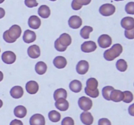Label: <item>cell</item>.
Returning <instances> with one entry per match:
<instances>
[{
    "label": "cell",
    "instance_id": "6da1fadb",
    "mask_svg": "<svg viewBox=\"0 0 134 125\" xmlns=\"http://www.w3.org/2000/svg\"><path fill=\"white\" fill-rule=\"evenodd\" d=\"M22 34V29L18 25H13L9 30L3 33V38L4 40L8 43H13L16 41L17 39Z\"/></svg>",
    "mask_w": 134,
    "mask_h": 125
},
{
    "label": "cell",
    "instance_id": "74e56055",
    "mask_svg": "<svg viewBox=\"0 0 134 125\" xmlns=\"http://www.w3.org/2000/svg\"><path fill=\"white\" fill-rule=\"evenodd\" d=\"M124 35L128 39H134V29L131 30H126L124 31Z\"/></svg>",
    "mask_w": 134,
    "mask_h": 125
},
{
    "label": "cell",
    "instance_id": "7dc6e473",
    "mask_svg": "<svg viewBox=\"0 0 134 125\" xmlns=\"http://www.w3.org/2000/svg\"><path fill=\"white\" fill-rule=\"evenodd\" d=\"M4 1H5V0H0V4L2 3H3Z\"/></svg>",
    "mask_w": 134,
    "mask_h": 125
},
{
    "label": "cell",
    "instance_id": "681fc988",
    "mask_svg": "<svg viewBox=\"0 0 134 125\" xmlns=\"http://www.w3.org/2000/svg\"><path fill=\"white\" fill-rule=\"evenodd\" d=\"M49 1H56V0H49Z\"/></svg>",
    "mask_w": 134,
    "mask_h": 125
},
{
    "label": "cell",
    "instance_id": "83f0119b",
    "mask_svg": "<svg viewBox=\"0 0 134 125\" xmlns=\"http://www.w3.org/2000/svg\"><path fill=\"white\" fill-rule=\"evenodd\" d=\"M48 118L53 122H58L61 120V114L56 110H52L48 113Z\"/></svg>",
    "mask_w": 134,
    "mask_h": 125
},
{
    "label": "cell",
    "instance_id": "8d00e7d4",
    "mask_svg": "<svg viewBox=\"0 0 134 125\" xmlns=\"http://www.w3.org/2000/svg\"><path fill=\"white\" fill-rule=\"evenodd\" d=\"M24 3L29 8L35 7L38 5V3L36 0H25Z\"/></svg>",
    "mask_w": 134,
    "mask_h": 125
},
{
    "label": "cell",
    "instance_id": "bcb514c9",
    "mask_svg": "<svg viewBox=\"0 0 134 125\" xmlns=\"http://www.w3.org/2000/svg\"><path fill=\"white\" fill-rule=\"evenodd\" d=\"M3 101L1 100V99H0V108H1V107L3 106Z\"/></svg>",
    "mask_w": 134,
    "mask_h": 125
},
{
    "label": "cell",
    "instance_id": "4dcf8cb0",
    "mask_svg": "<svg viewBox=\"0 0 134 125\" xmlns=\"http://www.w3.org/2000/svg\"><path fill=\"white\" fill-rule=\"evenodd\" d=\"M116 67L118 70L120 72H125L128 68V64L125 60L120 59L117 61L116 63Z\"/></svg>",
    "mask_w": 134,
    "mask_h": 125
},
{
    "label": "cell",
    "instance_id": "f907efd6",
    "mask_svg": "<svg viewBox=\"0 0 134 125\" xmlns=\"http://www.w3.org/2000/svg\"><path fill=\"white\" fill-rule=\"evenodd\" d=\"M0 52H1V49H0Z\"/></svg>",
    "mask_w": 134,
    "mask_h": 125
},
{
    "label": "cell",
    "instance_id": "7c38bea8",
    "mask_svg": "<svg viewBox=\"0 0 134 125\" xmlns=\"http://www.w3.org/2000/svg\"><path fill=\"white\" fill-rule=\"evenodd\" d=\"M55 106L61 111H65L69 109V104L68 100L64 98H60L56 100V102L54 104Z\"/></svg>",
    "mask_w": 134,
    "mask_h": 125
},
{
    "label": "cell",
    "instance_id": "52a82bcc",
    "mask_svg": "<svg viewBox=\"0 0 134 125\" xmlns=\"http://www.w3.org/2000/svg\"><path fill=\"white\" fill-rule=\"evenodd\" d=\"M69 26L72 29H79L82 24V20L81 17L77 15H73L69 18L68 20Z\"/></svg>",
    "mask_w": 134,
    "mask_h": 125
},
{
    "label": "cell",
    "instance_id": "d6a6232c",
    "mask_svg": "<svg viewBox=\"0 0 134 125\" xmlns=\"http://www.w3.org/2000/svg\"><path fill=\"white\" fill-rule=\"evenodd\" d=\"M125 10L128 14H134V2H129L125 7Z\"/></svg>",
    "mask_w": 134,
    "mask_h": 125
},
{
    "label": "cell",
    "instance_id": "7402d4cb",
    "mask_svg": "<svg viewBox=\"0 0 134 125\" xmlns=\"http://www.w3.org/2000/svg\"><path fill=\"white\" fill-rule=\"evenodd\" d=\"M82 83L80 82L79 80L77 79H74V80L71 81L69 83V89L71 91L75 93H78L80 92L82 90Z\"/></svg>",
    "mask_w": 134,
    "mask_h": 125
},
{
    "label": "cell",
    "instance_id": "30bf717a",
    "mask_svg": "<svg viewBox=\"0 0 134 125\" xmlns=\"http://www.w3.org/2000/svg\"><path fill=\"white\" fill-rule=\"evenodd\" d=\"M81 50L85 53H90L93 52L96 49L97 45L94 41H86L84 42L81 45Z\"/></svg>",
    "mask_w": 134,
    "mask_h": 125
},
{
    "label": "cell",
    "instance_id": "8fae6325",
    "mask_svg": "<svg viewBox=\"0 0 134 125\" xmlns=\"http://www.w3.org/2000/svg\"><path fill=\"white\" fill-rule=\"evenodd\" d=\"M121 26L126 30H131L134 29V18L131 16L124 17L120 22Z\"/></svg>",
    "mask_w": 134,
    "mask_h": 125
},
{
    "label": "cell",
    "instance_id": "4316f807",
    "mask_svg": "<svg viewBox=\"0 0 134 125\" xmlns=\"http://www.w3.org/2000/svg\"><path fill=\"white\" fill-rule=\"evenodd\" d=\"M67 97H68V92H67L66 90L63 88L58 89L54 92V99L55 100V101L60 98H67Z\"/></svg>",
    "mask_w": 134,
    "mask_h": 125
},
{
    "label": "cell",
    "instance_id": "ab89813d",
    "mask_svg": "<svg viewBox=\"0 0 134 125\" xmlns=\"http://www.w3.org/2000/svg\"><path fill=\"white\" fill-rule=\"evenodd\" d=\"M82 5H80V4H79L78 3L76 2L75 0H73V1H72L71 7L73 10H80V9L82 8Z\"/></svg>",
    "mask_w": 134,
    "mask_h": 125
},
{
    "label": "cell",
    "instance_id": "5bb4252c",
    "mask_svg": "<svg viewBox=\"0 0 134 125\" xmlns=\"http://www.w3.org/2000/svg\"><path fill=\"white\" fill-rule=\"evenodd\" d=\"M81 121L85 125H91L94 122V117L90 112L84 111L80 116Z\"/></svg>",
    "mask_w": 134,
    "mask_h": 125
},
{
    "label": "cell",
    "instance_id": "ac0fdd59",
    "mask_svg": "<svg viewBox=\"0 0 134 125\" xmlns=\"http://www.w3.org/2000/svg\"><path fill=\"white\" fill-rule=\"evenodd\" d=\"M36 40V34L34 31L27 29L24 31L23 35V40L27 44L33 42Z\"/></svg>",
    "mask_w": 134,
    "mask_h": 125
},
{
    "label": "cell",
    "instance_id": "d590c367",
    "mask_svg": "<svg viewBox=\"0 0 134 125\" xmlns=\"http://www.w3.org/2000/svg\"><path fill=\"white\" fill-rule=\"evenodd\" d=\"M62 125H75L74 120L70 117H66L62 121Z\"/></svg>",
    "mask_w": 134,
    "mask_h": 125
},
{
    "label": "cell",
    "instance_id": "3957f363",
    "mask_svg": "<svg viewBox=\"0 0 134 125\" xmlns=\"http://www.w3.org/2000/svg\"><path fill=\"white\" fill-rule=\"evenodd\" d=\"M116 8L115 5L111 3H105L99 7V12L102 15L104 16H109L115 12Z\"/></svg>",
    "mask_w": 134,
    "mask_h": 125
},
{
    "label": "cell",
    "instance_id": "60d3db41",
    "mask_svg": "<svg viewBox=\"0 0 134 125\" xmlns=\"http://www.w3.org/2000/svg\"><path fill=\"white\" fill-rule=\"evenodd\" d=\"M76 2L81 5H87L90 3L92 0H75Z\"/></svg>",
    "mask_w": 134,
    "mask_h": 125
},
{
    "label": "cell",
    "instance_id": "484cf974",
    "mask_svg": "<svg viewBox=\"0 0 134 125\" xmlns=\"http://www.w3.org/2000/svg\"><path fill=\"white\" fill-rule=\"evenodd\" d=\"M35 70L36 73H37L39 75H43L45 74L47 70V66L45 63L43 61H39L37 63L35 66Z\"/></svg>",
    "mask_w": 134,
    "mask_h": 125
},
{
    "label": "cell",
    "instance_id": "b9f144b4",
    "mask_svg": "<svg viewBox=\"0 0 134 125\" xmlns=\"http://www.w3.org/2000/svg\"><path fill=\"white\" fill-rule=\"evenodd\" d=\"M10 125H24L23 122L20 120L14 119L10 122Z\"/></svg>",
    "mask_w": 134,
    "mask_h": 125
},
{
    "label": "cell",
    "instance_id": "4fadbf2b",
    "mask_svg": "<svg viewBox=\"0 0 134 125\" xmlns=\"http://www.w3.org/2000/svg\"><path fill=\"white\" fill-rule=\"evenodd\" d=\"M26 89L30 95H35L39 91V84L35 81H29L26 85Z\"/></svg>",
    "mask_w": 134,
    "mask_h": 125
},
{
    "label": "cell",
    "instance_id": "c3c4849f",
    "mask_svg": "<svg viewBox=\"0 0 134 125\" xmlns=\"http://www.w3.org/2000/svg\"><path fill=\"white\" fill-rule=\"evenodd\" d=\"M116 1H124V0H115Z\"/></svg>",
    "mask_w": 134,
    "mask_h": 125
},
{
    "label": "cell",
    "instance_id": "f6af8a7d",
    "mask_svg": "<svg viewBox=\"0 0 134 125\" xmlns=\"http://www.w3.org/2000/svg\"><path fill=\"white\" fill-rule=\"evenodd\" d=\"M3 73L0 71V82L3 80Z\"/></svg>",
    "mask_w": 134,
    "mask_h": 125
},
{
    "label": "cell",
    "instance_id": "d4e9b609",
    "mask_svg": "<svg viewBox=\"0 0 134 125\" xmlns=\"http://www.w3.org/2000/svg\"><path fill=\"white\" fill-rule=\"evenodd\" d=\"M14 115L18 118H24L27 115V109L23 105H18L14 108Z\"/></svg>",
    "mask_w": 134,
    "mask_h": 125
},
{
    "label": "cell",
    "instance_id": "603a6c76",
    "mask_svg": "<svg viewBox=\"0 0 134 125\" xmlns=\"http://www.w3.org/2000/svg\"><path fill=\"white\" fill-rule=\"evenodd\" d=\"M98 82L96 78H90L86 81V87L85 88L90 91H94L98 89Z\"/></svg>",
    "mask_w": 134,
    "mask_h": 125
},
{
    "label": "cell",
    "instance_id": "cb8c5ba5",
    "mask_svg": "<svg viewBox=\"0 0 134 125\" xmlns=\"http://www.w3.org/2000/svg\"><path fill=\"white\" fill-rule=\"evenodd\" d=\"M38 14L43 18H48L51 16V9L47 5H41L38 9Z\"/></svg>",
    "mask_w": 134,
    "mask_h": 125
},
{
    "label": "cell",
    "instance_id": "f1b7e54d",
    "mask_svg": "<svg viewBox=\"0 0 134 125\" xmlns=\"http://www.w3.org/2000/svg\"><path fill=\"white\" fill-rule=\"evenodd\" d=\"M93 31V28L90 26H86L82 28V29L80 31V35L82 36V38L85 39H88L90 37V33Z\"/></svg>",
    "mask_w": 134,
    "mask_h": 125
},
{
    "label": "cell",
    "instance_id": "ffe728a7",
    "mask_svg": "<svg viewBox=\"0 0 134 125\" xmlns=\"http://www.w3.org/2000/svg\"><path fill=\"white\" fill-rule=\"evenodd\" d=\"M53 64L58 69L64 68L67 65V60L63 56H57L53 60Z\"/></svg>",
    "mask_w": 134,
    "mask_h": 125
},
{
    "label": "cell",
    "instance_id": "ee69618b",
    "mask_svg": "<svg viewBox=\"0 0 134 125\" xmlns=\"http://www.w3.org/2000/svg\"><path fill=\"white\" fill-rule=\"evenodd\" d=\"M5 15V10L3 8L0 7V19L3 18Z\"/></svg>",
    "mask_w": 134,
    "mask_h": 125
},
{
    "label": "cell",
    "instance_id": "836d02e7",
    "mask_svg": "<svg viewBox=\"0 0 134 125\" xmlns=\"http://www.w3.org/2000/svg\"><path fill=\"white\" fill-rule=\"evenodd\" d=\"M54 48L56 50L58 51V52H65L67 49V47L63 46L62 45L60 42H59V41L58 39H56L54 42Z\"/></svg>",
    "mask_w": 134,
    "mask_h": 125
},
{
    "label": "cell",
    "instance_id": "44dd1931",
    "mask_svg": "<svg viewBox=\"0 0 134 125\" xmlns=\"http://www.w3.org/2000/svg\"><path fill=\"white\" fill-rule=\"evenodd\" d=\"M59 42L63 46L68 48L71 44V37L70 35L68 33H63L60 36V37L58 39Z\"/></svg>",
    "mask_w": 134,
    "mask_h": 125
},
{
    "label": "cell",
    "instance_id": "e575fe53",
    "mask_svg": "<svg viewBox=\"0 0 134 125\" xmlns=\"http://www.w3.org/2000/svg\"><path fill=\"white\" fill-rule=\"evenodd\" d=\"M85 93H86L88 96H90V97H92V98H94L98 97L99 95V90H98V89L94 91H90L85 88Z\"/></svg>",
    "mask_w": 134,
    "mask_h": 125
},
{
    "label": "cell",
    "instance_id": "9c48e42d",
    "mask_svg": "<svg viewBox=\"0 0 134 125\" xmlns=\"http://www.w3.org/2000/svg\"><path fill=\"white\" fill-rule=\"evenodd\" d=\"M30 125H45V118L43 115L36 113L30 118Z\"/></svg>",
    "mask_w": 134,
    "mask_h": 125
},
{
    "label": "cell",
    "instance_id": "2e32d148",
    "mask_svg": "<svg viewBox=\"0 0 134 125\" xmlns=\"http://www.w3.org/2000/svg\"><path fill=\"white\" fill-rule=\"evenodd\" d=\"M124 99V93L120 90L113 89L110 95V100L115 102H120Z\"/></svg>",
    "mask_w": 134,
    "mask_h": 125
},
{
    "label": "cell",
    "instance_id": "7a4b0ae2",
    "mask_svg": "<svg viewBox=\"0 0 134 125\" xmlns=\"http://www.w3.org/2000/svg\"><path fill=\"white\" fill-rule=\"evenodd\" d=\"M123 51L122 46L120 44H115L110 49L104 52L103 57L107 61H111L120 55Z\"/></svg>",
    "mask_w": 134,
    "mask_h": 125
},
{
    "label": "cell",
    "instance_id": "d6986e66",
    "mask_svg": "<svg viewBox=\"0 0 134 125\" xmlns=\"http://www.w3.org/2000/svg\"><path fill=\"white\" fill-rule=\"evenodd\" d=\"M10 96L15 99L20 98L24 95V89L21 86L16 85L13 87L10 91Z\"/></svg>",
    "mask_w": 134,
    "mask_h": 125
},
{
    "label": "cell",
    "instance_id": "f35d334b",
    "mask_svg": "<svg viewBox=\"0 0 134 125\" xmlns=\"http://www.w3.org/2000/svg\"><path fill=\"white\" fill-rule=\"evenodd\" d=\"M98 125H111V122L108 118H102L98 121Z\"/></svg>",
    "mask_w": 134,
    "mask_h": 125
},
{
    "label": "cell",
    "instance_id": "1f68e13d",
    "mask_svg": "<svg viewBox=\"0 0 134 125\" xmlns=\"http://www.w3.org/2000/svg\"><path fill=\"white\" fill-rule=\"evenodd\" d=\"M123 93H124V99L122 100V101L124 102L129 104L133 101V95L131 91H125L124 92H123Z\"/></svg>",
    "mask_w": 134,
    "mask_h": 125
},
{
    "label": "cell",
    "instance_id": "f546056e",
    "mask_svg": "<svg viewBox=\"0 0 134 125\" xmlns=\"http://www.w3.org/2000/svg\"><path fill=\"white\" fill-rule=\"evenodd\" d=\"M113 89H115L112 86L108 85L103 87L102 89V95H103V97L105 100H108V101L111 100H110V95H111V92H112Z\"/></svg>",
    "mask_w": 134,
    "mask_h": 125
},
{
    "label": "cell",
    "instance_id": "277c9868",
    "mask_svg": "<svg viewBox=\"0 0 134 125\" xmlns=\"http://www.w3.org/2000/svg\"><path fill=\"white\" fill-rule=\"evenodd\" d=\"M78 104L79 108L85 111H88L91 109L92 107V100L86 96H82L78 100Z\"/></svg>",
    "mask_w": 134,
    "mask_h": 125
},
{
    "label": "cell",
    "instance_id": "7bdbcfd3",
    "mask_svg": "<svg viewBox=\"0 0 134 125\" xmlns=\"http://www.w3.org/2000/svg\"><path fill=\"white\" fill-rule=\"evenodd\" d=\"M133 108H134V105L132 104L130 106L129 109H128V112H129L130 114L132 116H134V110H133Z\"/></svg>",
    "mask_w": 134,
    "mask_h": 125
},
{
    "label": "cell",
    "instance_id": "ba28073f",
    "mask_svg": "<svg viewBox=\"0 0 134 125\" xmlns=\"http://www.w3.org/2000/svg\"><path fill=\"white\" fill-rule=\"evenodd\" d=\"M89 70V63L88 61L85 60H81L79 61L76 66V70L79 74L84 75L86 74Z\"/></svg>",
    "mask_w": 134,
    "mask_h": 125
},
{
    "label": "cell",
    "instance_id": "8992f818",
    "mask_svg": "<svg viewBox=\"0 0 134 125\" xmlns=\"http://www.w3.org/2000/svg\"><path fill=\"white\" fill-rule=\"evenodd\" d=\"M1 59L3 63L8 65H11L14 63L16 59V56L14 52L11 51H6L3 52L1 56Z\"/></svg>",
    "mask_w": 134,
    "mask_h": 125
},
{
    "label": "cell",
    "instance_id": "9a60e30c",
    "mask_svg": "<svg viewBox=\"0 0 134 125\" xmlns=\"http://www.w3.org/2000/svg\"><path fill=\"white\" fill-rule=\"evenodd\" d=\"M27 54L29 57L32 59H37L40 56V48L37 45H31L27 48Z\"/></svg>",
    "mask_w": 134,
    "mask_h": 125
},
{
    "label": "cell",
    "instance_id": "5b68a950",
    "mask_svg": "<svg viewBox=\"0 0 134 125\" xmlns=\"http://www.w3.org/2000/svg\"><path fill=\"white\" fill-rule=\"evenodd\" d=\"M98 42L99 47L102 48H107L111 46L112 44V39L109 35L107 34H103L99 36Z\"/></svg>",
    "mask_w": 134,
    "mask_h": 125
},
{
    "label": "cell",
    "instance_id": "e0dca14e",
    "mask_svg": "<svg viewBox=\"0 0 134 125\" xmlns=\"http://www.w3.org/2000/svg\"><path fill=\"white\" fill-rule=\"evenodd\" d=\"M41 25V20L35 15L31 16L28 19V26L34 29H37Z\"/></svg>",
    "mask_w": 134,
    "mask_h": 125
}]
</instances>
